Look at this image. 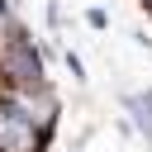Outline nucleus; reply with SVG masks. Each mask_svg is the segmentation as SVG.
<instances>
[{
    "mask_svg": "<svg viewBox=\"0 0 152 152\" xmlns=\"http://www.w3.org/2000/svg\"><path fill=\"white\" fill-rule=\"evenodd\" d=\"M0 81L10 90H48L43 86V57L19 24L0 38Z\"/></svg>",
    "mask_w": 152,
    "mask_h": 152,
    "instance_id": "f257e3e1",
    "label": "nucleus"
},
{
    "mask_svg": "<svg viewBox=\"0 0 152 152\" xmlns=\"http://www.w3.org/2000/svg\"><path fill=\"white\" fill-rule=\"evenodd\" d=\"M128 109H133V119H138V128L152 138V95H133L128 100Z\"/></svg>",
    "mask_w": 152,
    "mask_h": 152,
    "instance_id": "f03ea898",
    "label": "nucleus"
},
{
    "mask_svg": "<svg viewBox=\"0 0 152 152\" xmlns=\"http://www.w3.org/2000/svg\"><path fill=\"white\" fill-rule=\"evenodd\" d=\"M142 5H147V14H152V0H142Z\"/></svg>",
    "mask_w": 152,
    "mask_h": 152,
    "instance_id": "7ed1b4c3",
    "label": "nucleus"
}]
</instances>
